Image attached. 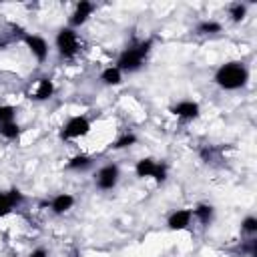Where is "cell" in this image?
<instances>
[{"label": "cell", "mask_w": 257, "mask_h": 257, "mask_svg": "<svg viewBox=\"0 0 257 257\" xmlns=\"http://www.w3.org/2000/svg\"><path fill=\"white\" fill-rule=\"evenodd\" d=\"M151 44H153V40L147 38V40L135 42V44H131L128 48H124V50L120 52L118 60H116V68H118L120 72H122V70H124V72H135V70H139V68L143 66V62H145L149 50H151Z\"/></svg>", "instance_id": "6da1fadb"}, {"label": "cell", "mask_w": 257, "mask_h": 257, "mask_svg": "<svg viewBox=\"0 0 257 257\" xmlns=\"http://www.w3.org/2000/svg\"><path fill=\"white\" fill-rule=\"evenodd\" d=\"M247 78H249V72L241 62H227L215 72V82L225 90H237L245 86Z\"/></svg>", "instance_id": "7a4b0ae2"}, {"label": "cell", "mask_w": 257, "mask_h": 257, "mask_svg": "<svg viewBox=\"0 0 257 257\" xmlns=\"http://www.w3.org/2000/svg\"><path fill=\"white\" fill-rule=\"evenodd\" d=\"M54 42H56L58 54H60L62 58H72V56L78 52V48H80L78 36H76V32H74V28H70V26L60 28L58 34H56V38H54Z\"/></svg>", "instance_id": "3957f363"}, {"label": "cell", "mask_w": 257, "mask_h": 257, "mask_svg": "<svg viewBox=\"0 0 257 257\" xmlns=\"http://www.w3.org/2000/svg\"><path fill=\"white\" fill-rule=\"evenodd\" d=\"M88 131H90V122H88V118L86 116H72V118H68V122L62 126V131H60V139H78V137H84V135H88Z\"/></svg>", "instance_id": "277c9868"}, {"label": "cell", "mask_w": 257, "mask_h": 257, "mask_svg": "<svg viewBox=\"0 0 257 257\" xmlns=\"http://www.w3.org/2000/svg\"><path fill=\"white\" fill-rule=\"evenodd\" d=\"M118 183V167L116 165H104L96 173V187L100 191H110Z\"/></svg>", "instance_id": "5b68a950"}, {"label": "cell", "mask_w": 257, "mask_h": 257, "mask_svg": "<svg viewBox=\"0 0 257 257\" xmlns=\"http://www.w3.org/2000/svg\"><path fill=\"white\" fill-rule=\"evenodd\" d=\"M22 40H24V44L28 46V50L34 54V58H36L38 62H44V60H46V56H48V44H46V40H44L42 36L24 34Z\"/></svg>", "instance_id": "8992f818"}, {"label": "cell", "mask_w": 257, "mask_h": 257, "mask_svg": "<svg viewBox=\"0 0 257 257\" xmlns=\"http://www.w3.org/2000/svg\"><path fill=\"white\" fill-rule=\"evenodd\" d=\"M24 201V195L18 189H10V191H0V217H6L16 205H20Z\"/></svg>", "instance_id": "52a82bcc"}, {"label": "cell", "mask_w": 257, "mask_h": 257, "mask_svg": "<svg viewBox=\"0 0 257 257\" xmlns=\"http://www.w3.org/2000/svg\"><path fill=\"white\" fill-rule=\"evenodd\" d=\"M171 112H173L177 118L193 120V118L199 116V104L193 102V100H183V102H177L175 106H171Z\"/></svg>", "instance_id": "ba28073f"}, {"label": "cell", "mask_w": 257, "mask_h": 257, "mask_svg": "<svg viewBox=\"0 0 257 257\" xmlns=\"http://www.w3.org/2000/svg\"><path fill=\"white\" fill-rule=\"evenodd\" d=\"M92 10H94V4H92V2L80 0V2L76 4V8H74L72 16H70V26H80V24H84V22L88 20V16L92 14Z\"/></svg>", "instance_id": "9c48e42d"}, {"label": "cell", "mask_w": 257, "mask_h": 257, "mask_svg": "<svg viewBox=\"0 0 257 257\" xmlns=\"http://www.w3.org/2000/svg\"><path fill=\"white\" fill-rule=\"evenodd\" d=\"M191 211L189 209H179V211H175L171 217H169V221H167V225H169V229L171 231H183V229H187L189 225H191Z\"/></svg>", "instance_id": "30bf717a"}, {"label": "cell", "mask_w": 257, "mask_h": 257, "mask_svg": "<svg viewBox=\"0 0 257 257\" xmlns=\"http://www.w3.org/2000/svg\"><path fill=\"white\" fill-rule=\"evenodd\" d=\"M72 205H74V197L68 195V193H60V195H56V197L50 201V209H52V213H56V215H62V213L70 211Z\"/></svg>", "instance_id": "8fae6325"}, {"label": "cell", "mask_w": 257, "mask_h": 257, "mask_svg": "<svg viewBox=\"0 0 257 257\" xmlns=\"http://www.w3.org/2000/svg\"><path fill=\"white\" fill-rule=\"evenodd\" d=\"M52 94H54V84H52V80H50V78H40L32 98H34V100H48Z\"/></svg>", "instance_id": "7c38bea8"}, {"label": "cell", "mask_w": 257, "mask_h": 257, "mask_svg": "<svg viewBox=\"0 0 257 257\" xmlns=\"http://www.w3.org/2000/svg\"><path fill=\"white\" fill-rule=\"evenodd\" d=\"M213 213H215V209H213L211 205H207V203H201V205H197V207L191 211V215H193L201 225H209V223L213 221Z\"/></svg>", "instance_id": "4fadbf2b"}, {"label": "cell", "mask_w": 257, "mask_h": 257, "mask_svg": "<svg viewBox=\"0 0 257 257\" xmlns=\"http://www.w3.org/2000/svg\"><path fill=\"white\" fill-rule=\"evenodd\" d=\"M157 165L159 163H155L153 159H141V161H137V165H135V173H137V177H141V179H145V177H153L155 175V171H157Z\"/></svg>", "instance_id": "5bb4252c"}, {"label": "cell", "mask_w": 257, "mask_h": 257, "mask_svg": "<svg viewBox=\"0 0 257 257\" xmlns=\"http://www.w3.org/2000/svg\"><path fill=\"white\" fill-rule=\"evenodd\" d=\"M100 80H102L104 84H108V86H116V84L122 82V72H120L116 66H108V68L102 70Z\"/></svg>", "instance_id": "9a60e30c"}, {"label": "cell", "mask_w": 257, "mask_h": 257, "mask_svg": "<svg viewBox=\"0 0 257 257\" xmlns=\"http://www.w3.org/2000/svg\"><path fill=\"white\" fill-rule=\"evenodd\" d=\"M66 167L72 169V171H86V169L92 167V159H90L88 155H76V157H72V159L66 163Z\"/></svg>", "instance_id": "2e32d148"}, {"label": "cell", "mask_w": 257, "mask_h": 257, "mask_svg": "<svg viewBox=\"0 0 257 257\" xmlns=\"http://www.w3.org/2000/svg\"><path fill=\"white\" fill-rule=\"evenodd\" d=\"M197 32L199 34H215V32H221V24L215 20H203L197 24Z\"/></svg>", "instance_id": "e0dca14e"}, {"label": "cell", "mask_w": 257, "mask_h": 257, "mask_svg": "<svg viewBox=\"0 0 257 257\" xmlns=\"http://www.w3.org/2000/svg\"><path fill=\"white\" fill-rule=\"evenodd\" d=\"M0 135L4 139H16L20 135V126L16 122H0Z\"/></svg>", "instance_id": "ac0fdd59"}, {"label": "cell", "mask_w": 257, "mask_h": 257, "mask_svg": "<svg viewBox=\"0 0 257 257\" xmlns=\"http://www.w3.org/2000/svg\"><path fill=\"white\" fill-rule=\"evenodd\" d=\"M137 143V137L133 135V133H124L122 137H118L116 141H114V149H126V147H131V145H135Z\"/></svg>", "instance_id": "d6986e66"}, {"label": "cell", "mask_w": 257, "mask_h": 257, "mask_svg": "<svg viewBox=\"0 0 257 257\" xmlns=\"http://www.w3.org/2000/svg\"><path fill=\"white\" fill-rule=\"evenodd\" d=\"M16 108L10 104H0V122H14Z\"/></svg>", "instance_id": "ffe728a7"}, {"label": "cell", "mask_w": 257, "mask_h": 257, "mask_svg": "<svg viewBox=\"0 0 257 257\" xmlns=\"http://www.w3.org/2000/svg\"><path fill=\"white\" fill-rule=\"evenodd\" d=\"M241 229H243L245 233H249V235L257 233V219H255L253 215L245 217V219H243V223H241Z\"/></svg>", "instance_id": "44dd1931"}, {"label": "cell", "mask_w": 257, "mask_h": 257, "mask_svg": "<svg viewBox=\"0 0 257 257\" xmlns=\"http://www.w3.org/2000/svg\"><path fill=\"white\" fill-rule=\"evenodd\" d=\"M245 14H247V6H245V4H235V6L231 8V18H233L235 22H241V20L245 18Z\"/></svg>", "instance_id": "7402d4cb"}, {"label": "cell", "mask_w": 257, "mask_h": 257, "mask_svg": "<svg viewBox=\"0 0 257 257\" xmlns=\"http://www.w3.org/2000/svg\"><path fill=\"white\" fill-rule=\"evenodd\" d=\"M153 179H155L157 183H163V181L167 179V167H165L163 163H159V165H157V171H155Z\"/></svg>", "instance_id": "603a6c76"}, {"label": "cell", "mask_w": 257, "mask_h": 257, "mask_svg": "<svg viewBox=\"0 0 257 257\" xmlns=\"http://www.w3.org/2000/svg\"><path fill=\"white\" fill-rule=\"evenodd\" d=\"M30 257H48V253H46V251H44V249H34V251H32V255H30Z\"/></svg>", "instance_id": "cb8c5ba5"}]
</instances>
